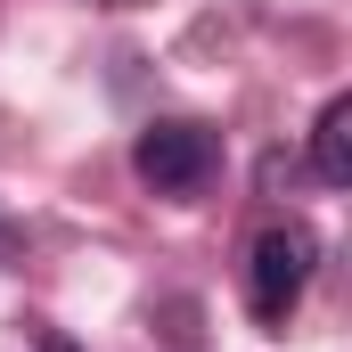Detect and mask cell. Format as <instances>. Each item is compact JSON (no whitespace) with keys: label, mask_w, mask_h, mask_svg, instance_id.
Instances as JSON below:
<instances>
[{"label":"cell","mask_w":352,"mask_h":352,"mask_svg":"<svg viewBox=\"0 0 352 352\" xmlns=\"http://www.w3.org/2000/svg\"><path fill=\"white\" fill-rule=\"evenodd\" d=\"M311 263H320V238L303 230V221H278L254 238V254H246V303H254V320H287L295 303H303V287H311Z\"/></svg>","instance_id":"1"},{"label":"cell","mask_w":352,"mask_h":352,"mask_svg":"<svg viewBox=\"0 0 352 352\" xmlns=\"http://www.w3.org/2000/svg\"><path fill=\"white\" fill-rule=\"evenodd\" d=\"M213 164H221V148H213V131L205 123H148L140 140H131V173L148 180L156 197H197L205 180H213Z\"/></svg>","instance_id":"2"},{"label":"cell","mask_w":352,"mask_h":352,"mask_svg":"<svg viewBox=\"0 0 352 352\" xmlns=\"http://www.w3.org/2000/svg\"><path fill=\"white\" fill-rule=\"evenodd\" d=\"M311 173L328 180V188L352 180V98H328L320 107V123H311Z\"/></svg>","instance_id":"3"},{"label":"cell","mask_w":352,"mask_h":352,"mask_svg":"<svg viewBox=\"0 0 352 352\" xmlns=\"http://www.w3.org/2000/svg\"><path fill=\"white\" fill-rule=\"evenodd\" d=\"M41 352H82V344H74L66 328H50V336H41Z\"/></svg>","instance_id":"4"}]
</instances>
